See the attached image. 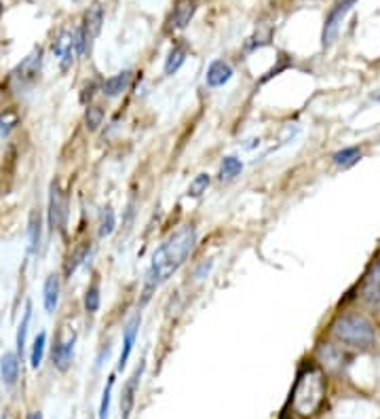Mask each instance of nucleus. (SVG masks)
I'll return each instance as SVG.
<instances>
[{
	"label": "nucleus",
	"mask_w": 380,
	"mask_h": 419,
	"mask_svg": "<svg viewBox=\"0 0 380 419\" xmlns=\"http://www.w3.org/2000/svg\"><path fill=\"white\" fill-rule=\"evenodd\" d=\"M194 243H197L194 225H182L173 233H169V237L152 252L150 265L146 269L144 286H142V305H146L152 294L165 282H169L173 274H177V269L186 263V259L194 250Z\"/></svg>",
	"instance_id": "f257e3e1"
},
{
	"label": "nucleus",
	"mask_w": 380,
	"mask_h": 419,
	"mask_svg": "<svg viewBox=\"0 0 380 419\" xmlns=\"http://www.w3.org/2000/svg\"><path fill=\"white\" fill-rule=\"evenodd\" d=\"M325 398V375L317 364L300 368L292 390V409L300 417L315 415Z\"/></svg>",
	"instance_id": "f03ea898"
},
{
	"label": "nucleus",
	"mask_w": 380,
	"mask_h": 419,
	"mask_svg": "<svg viewBox=\"0 0 380 419\" xmlns=\"http://www.w3.org/2000/svg\"><path fill=\"white\" fill-rule=\"evenodd\" d=\"M338 341L351 345V348L368 350L376 341V333L370 320L364 313H342L332 326Z\"/></svg>",
	"instance_id": "7ed1b4c3"
},
{
	"label": "nucleus",
	"mask_w": 380,
	"mask_h": 419,
	"mask_svg": "<svg viewBox=\"0 0 380 419\" xmlns=\"http://www.w3.org/2000/svg\"><path fill=\"white\" fill-rule=\"evenodd\" d=\"M40 70H42V49L40 47H34L32 51L23 58L21 64H17V68L9 75V81L7 85L13 89V91H28L36 85V81L40 79Z\"/></svg>",
	"instance_id": "20e7f679"
},
{
	"label": "nucleus",
	"mask_w": 380,
	"mask_h": 419,
	"mask_svg": "<svg viewBox=\"0 0 380 419\" xmlns=\"http://www.w3.org/2000/svg\"><path fill=\"white\" fill-rule=\"evenodd\" d=\"M101 26H104V9L99 5L89 7V11L85 13L83 26L74 32V45L79 56H85L87 51H91V47L95 43V38L101 32Z\"/></svg>",
	"instance_id": "39448f33"
},
{
	"label": "nucleus",
	"mask_w": 380,
	"mask_h": 419,
	"mask_svg": "<svg viewBox=\"0 0 380 419\" xmlns=\"http://www.w3.org/2000/svg\"><path fill=\"white\" fill-rule=\"evenodd\" d=\"M47 216H49V227L51 229L60 231V233L66 231V225H68V195L60 187L58 180H53V182H51V187H49V210H47Z\"/></svg>",
	"instance_id": "423d86ee"
},
{
	"label": "nucleus",
	"mask_w": 380,
	"mask_h": 419,
	"mask_svg": "<svg viewBox=\"0 0 380 419\" xmlns=\"http://www.w3.org/2000/svg\"><path fill=\"white\" fill-rule=\"evenodd\" d=\"M357 3V0H336L334 7L329 9L327 17H325V23H323V32H321V45L323 49L332 47L334 40L338 38V32H340V26L342 21L346 19L349 11L353 9V5Z\"/></svg>",
	"instance_id": "0eeeda50"
},
{
	"label": "nucleus",
	"mask_w": 380,
	"mask_h": 419,
	"mask_svg": "<svg viewBox=\"0 0 380 419\" xmlns=\"http://www.w3.org/2000/svg\"><path fill=\"white\" fill-rule=\"evenodd\" d=\"M144 368H146V362L142 360L136 366L134 375L127 379V383L123 387V394H121V417L123 419H129L131 417V411L136 407V396H138V390H140V379L144 375Z\"/></svg>",
	"instance_id": "6e6552de"
},
{
	"label": "nucleus",
	"mask_w": 380,
	"mask_h": 419,
	"mask_svg": "<svg viewBox=\"0 0 380 419\" xmlns=\"http://www.w3.org/2000/svg\"><path fill=\"white\" fill-rule=\"evenodd\" d=\"M359 297L368 305H378L380 303V259L370 265L366 276L359 286Z\"/></svg>",
	"instance_id": "1a4fd4ad"
},
{
	"label": "nucleus",
	"mask_w": 380,
	"mask_h": 419,
	"mask_svg": "<svg viewBox=\"0 0 380 419\" xmlns=\"http://www.w3.org/2000/svg\"><path fill=\"white\" fill-rule=\"evenodd\" d=\"M140 324H142V313L136 311L129 320H127L125 324V331H123V350H121V356H118V371L127 366L131 358V352H134V345H136V339H138V333H140Z\"/></svg>",
	"instance_id": "9d476101"
},
{
	"label": "nucleus",
	"mask_w": 380,
	"mask_h": 419,
	"mask_svg": "<svg viewBox=\"0 0 380 419\" xmlns=\"http://www.w3.org/2000/svg\"><path fill=\"white\" fill-rule=\"evenodd\" d=\"M53 53H55V58L60 60V66H62L64 72L72 68L76 56H79V51H76V45H74V34H72V32L62 30V32L55 36V40H53Z\"/></svg>",
	"instance_id": "9b49d317"
},
{
	"label": "nucleus",
	"mask_w": 380,
	"mask_h": 419,
	"mask_svg": "<svg viewBox=\"0 0 380 419\" xmlns=\"http://www.w3.org/2000/svg\"><path fill=\"white\" fill-rule=\"evenodd\" d=\"M199 0H175L173 13L169 17V30H184L194 17Z\"/></svg>",
	"instance_id": "f8f14e48"
},
{
	"label": "nucleus",
	"mask_w": 380,
	"mask_h": 419,
	"mask_svg": "<svg viewBox=\"0 0 380 419\" xmlns=\"http://www.w3.org/2000/svg\"><path fill=\"white\" fill-rule=\"evenodd\" d=\"M74 345H76V335L72 333L68 339H62L58 337L55 339V345H53V364L60 368V371H68L70 364H72V358H74Z\"/></svg>",
	"instance_id": "ddd939ff"
},
{
	"label": "nucleus",
	"mask_w": 380,
	"mask_h": 419,
	"mask_svg": "<svg viewBox=\"0 0 380 419\" xmlns=\"http://www.w3.org/2000/svg\"><path fill=\"white\" fill-rule=\"evenodd\" d=\"M233 75H235V70H233V66L228 64L226 60H214L210 64V68H207L205 83H207V87L218 89V87H224L228 81H231Z\"/></svg>",
	"instance_id": "4468645a"
},
{
	"label": "nucleus",
	"mask_w": 380,
	"mask_h": 419,
	"mask_svg": "<svg viewBox=\"0 0 380 419\" xmlns=\"http://www.w3.org/2000/svg\"><path fill=\"white\" fill-rule=\"evenodd\" d=\"M60 292H62L60 274H51L45 280V288H42V303H45L47 313H55V309L60 305Z\"/></svg>",
	"instance_id": "2eb2a0df"
},
{
	"label": "nucleus",
	"mask_w": 380,
	"mask_h": 419,
	"mask_svg": "<svg viewBox=\"0 0 380 419\" xmlns=\"http://www.w3.org/2000/svg\"><path fill=\"white\" fill-rule=\"evenodd\" d=\"M131 81H134V72L131 70H123V72H118V75H114V77H110V79H106L104 83H101L99 91L104 93L106 97H118L123 91L129 89Z\"/></svg>",
	"instance_id": "dca6fc26"
},
{
	"label": "nucleus",
	"mask_w": 380,
	"mask_h": 419,
	"mask_svg": "<svg viewBox=\"0 0 380 419\" xmlns=\"http://www.w3.org/2000/svg\"><path fill=\"white\" fill-rule=\"evenodd\" d=\"M0 377L7 387H13L19 379V354L17 352H7L0 358Z\"/></svg>",
	"instance_id": "f3484780"
},
{
	"label": "nucleus",
	"mask_w": 380,
	"mask_h": 419,
	"mask_svg": "<svg viewBox=\"0 0 380 419\" xmlns=\"http://www.w3.org/2000/svg\"><path fill=\"white\" fill-rule=\"evenodd\" d=\"M89 252H91V241H83V243L76 246V248L70 252V256L66 259L64 276H66V278H72V276L76 274V269H79V267L87 261Z\"/></svg>",
	"instance_id": "a211bd4d"
},
{
	"label": "nucleus",
	"mask_w": 380,
	"mask_h": 419,
	"mask_svg": "<svg viewBox=\"0 0 380 419\" xmlns=\"http://www.w3.org/2000/svg\"><path fill=\"white\" fill-rule=\"evenodd\" d=\"M186 58H188V49H186V45L175 43V45L171 47V51L167 53V60H165V75H167V77H173L175 72L184 66Z\"/></svg>",
	"instance_id": "6ab92c4d"
},
{
	"label": "nucleus",
	"mask_w": 380,
	"mask_h": 419,
	"mask_svg": "<svg viewBox=\"0 0 380 419\" xmlns=\"http://www.w3.org/2000/svg\"><path fill=\"white\" fill-rule=\"evenodd\" d=\"M40 237H42V218L38 210L30 212V220H28V252L36 254L40 248Z\"/></svg>",
	"instance_id": "aec40b11"
},
{
	"label": "nucleus",
	"mask_w": 380,
	"mask_h": 419,
	"mask_svg": "<svg viewBox=\"0 0 380 419\" xmlns=\"http://www.w3.org/2000/svg\"><path fill=\"white\" fill-rule=\"evenodd\" d=\"M83 305L87 313H97L99 305H101V284H99V276L95 274L93 280L89 282L87 290H85V297H83Z\"/></svg>",
	"instance_id": "412c9836"
},
{
	"label": "nucleus",
	"mask_w": 380,
	"mask_h": 419,
	"mask_svg": "<svg viewBox=\"0 0 380 419\" xmlns=\"http://www.w3.org/2000/svg\"><path fill=\"white\" fill-rule=\"evenodd\" d=\"M241 171H243V161L235 155H228L222 159L220 163V171H218V176L222 182H231L235 180L237 176H241Z\"/></svg>",
	"instance_id": "4be33fe9"
},
{
	"label": "nucleus",
	"mask_w": 380,
	"mask_h": 419,
	"mask_svg": "<svg viewBox=\"0 0 380 419\" xmlns=\"http://www.w3.org/2000/svg\"><path fill=\"white\" fill-rule=\"evenodd\" d=\"M116 229V212L112 206H104L99 212V223H97V235L104 239L110 237Z\"/></svg>",
	"instance_id": "5701e85b"
},
{
	"label": "nucleus",
	"mask_w": 380,
	"mask_h": 419,
	"mask_svg": "<svg viewBox=\"0 0 380 419\" xmlns=\"http://www.w3.org/2000/svg\"><path fill=\"white\" fill-rule=\"evenodd\" d=\"M30 320H32V303L28 301V303H25V311H23L21 322L17 326V354H23L25 339H28V331H30Z\"/></svg>",
	"instance_id": "b1692460"
},
{
	"label": "nucleus",
	"mask_w": 380,
	"mask_h": 419,
	"mask_svg": "<svg viewBox=\"0 0 380 419\" xmlns=\"http://www.w3.org/2000/svg\"><path fill=\"white\" fill-rule=\"evenodd\" d=\"M19 121H21V115L15 108H7L0 112V138L9 136L19 125Z\"/></svg>",
	"instance_id": "393cba45"
},
{
	"label": "nucleus",
	"mask_w": 380,
	"mask_h": 419,
	"mask_svg": "<svg viewBox=\"0 0 380 419\" xmlns=\"http://www.w3.org/2000/svg\"><path fill=\"white\" fill-rule=\"evenodd\" d=\"M104 117H106V112L99 104L87 106V110H85V128H87V132H97L101 128V123H104Z\"/></svg>",
	"instance_id": "a878e982"
},
{
	"label": "nucleus",
	"mask_w": 380,
	"mask_h": 419,
	"mask_svg": "<svg viewBox=\"0 0 380 419\" xmlns=\"http://www.w3.org/2000/svg\"><path fill=\"white\" fill-rule=\"evenodd\" d=\"M332 159L338 167H351L362 159V151H359V146H349V149L338 151Z\"/></svg>",
	"instance_id": "bb28decb"
},
{
	"label": "nucleus",
	"mask_w": 380,
	"mask_h": 419,
	"mask_svg": "<svg viewBox=\"0 0 380 419\" xmlns=\"http://www.w3.org/2000/svg\"><path fill=\"white\" fill-rule=\"evenodd\" d=\"M210 184H212V176H210V174H197V176L190 180L186 195L192 197V200H199V197H203V195L207 193Z\"/></svg>",
	"instance_id": "cd10ccee"
},
{
	"label": "nucleus",
	"mask_w": 380,
	"mask_h": 419,
	"mask_svg": "<svg viewBox=\"0 0 380 419\" xmlns=\"http://www.w3.org/2000/svg\"><path fill=\"white\" fill-rule=\"evenodd\" d=\"M45 348H47V333H38V335L34 337L32 352H30V366H32V368H38V366L42 364Z\"/></svg>",
	"instance_id": "c85d7f7f"
},
{
	"label": "nucleus",
	"mask_w": 380,
	"mask_h": 419,
	"mask_svg": "<svg viewBox=\"0 0 380 419\" xmlns=\"http://www.w3.org/2000/svg\"><path fill=\"white\" fill-rule=\"evenodd\" d=\"M112 387H114V375L108 377V383L101 394V403H99V419H108L110 415V400H112Z\"/></svg>",
	"instance_id": "c756f323"
},
{
	"label": "nucleus",
	"mask_w": 380,
	"mask_h": 419,
	"mask_svg": "<svg viewBox=\"0 0 380 419\" xmlns=\"http://www.w3.org/2000/svg\"><path fill=\"white\" fill-rule=\"evenodd\" d=\"M25 419H42V413H38V411H32L28 417H25Z\"/></svg>",
	"instance_id": "7c9ffc66"
},
{
	"label": "nucleus",
	"mask_w": 380,
	"mask_h": 419,
	"mask_svg": "<svg viewBox=\"0 0 380 419\" xmlns=\"http://www.w3.org/2000/svg\"><path fill=\"white\" fill-rule=\"evenodd\" d=\"M374 100H376V102H380V93H378V95H374Z\"/></svg>",
	"instance_id": "2f4dec72"
},
{
	"label": "nucleus",
	"mask_w": 380,
	"mask_h": 419,
	"mask_svg": "<svg viewBox=\"0 0 380 419\" xmlns=\"http://www.w3.org/2000/svg\"><path fill=\"white\" fill-rule=\"evenodd\" d=\"M0 15H3V3H0Z\"/></svg>",
	"instance_id": "473e14b6"
},
{
	"label": "nucleus",
	"mask_w": 380,
	"mask_h": 419,
	"mask_svg": "<svg viewBox=\"0 0 380 419\" xmlns=\"http://www.w3.org/2000/svg\"><path fill=\"white\" fill-rule=\"evenodd\" d=\"M74 3H79V0H74Z\"/></svg>",
	"instance_id": "72a5a7b5"
}]
</instances>
